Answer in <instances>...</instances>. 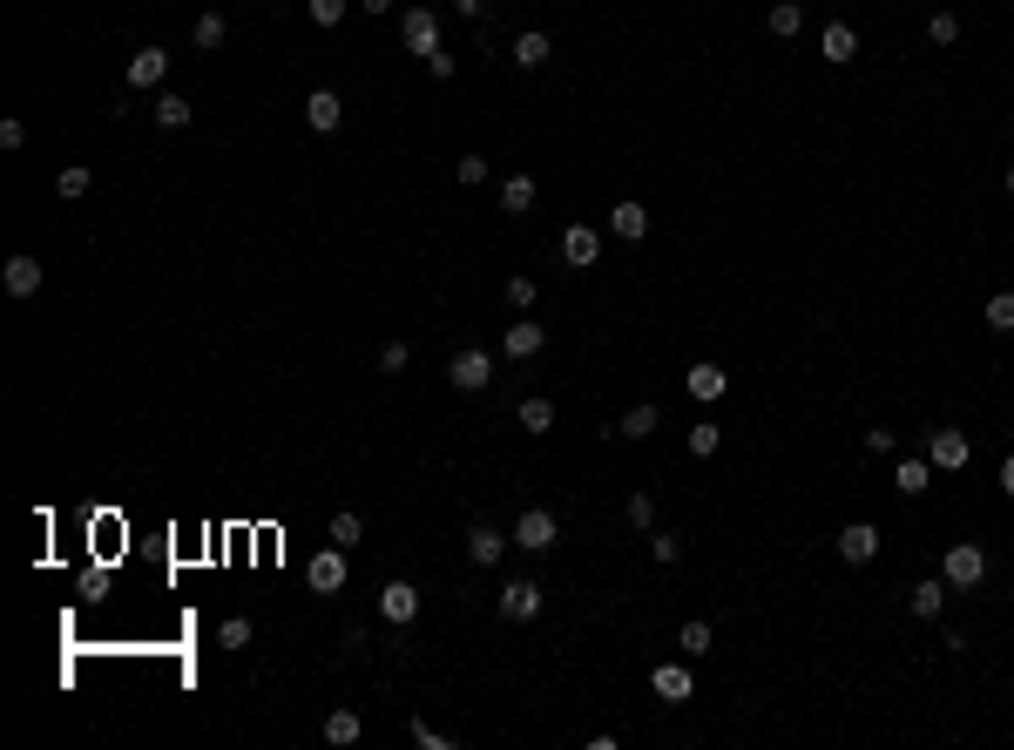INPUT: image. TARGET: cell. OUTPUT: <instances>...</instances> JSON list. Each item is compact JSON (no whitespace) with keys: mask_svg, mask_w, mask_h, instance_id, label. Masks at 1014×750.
Returning <instances> with one entry per match:
<instances>
[{"mask_svg":"<svg viewBox=\"0 0 1014 750\" xmlns=\"http://www.w3.org/2000/svg\"><path fill=\"white\" fill-rule=\"evenodd\" d=\"M1008 196H1014V163H1008Z\"/></svg>","mask_w":1014,"mask_h":750,"instance_id":"f907efd6","label":"cell"},{"mask_svg":"<svg viewBox=\"0 0 1014 750\" xmlns=\"http://www.w3.org/2000/svg\"><path fill=\"white\" fill-rule=\"evenodd\" d=\"M366 14H393V0H366Z\"/></svg>","mask_w":1014,"mask_h":750,"instance_id":"c3c4849f","label":"cell"},{"mask_svg":"<svg viewBox=\"0 0 1014 750\" xmlns=\"http://www.w3.org/2000/svg\"><path fill=\"white\" fill-rule=\"evenodd\" d=\"M163 75H169V55H163V48H136V55H129V68H122V82H129V88H156Z\"/></svg>","mask_w":1014,"mask_h":750,"instance_id":"9c48e42d","label":"cell"},{"mask_svg":"<svg viewBox=\"0 0 1014 750\" xmlns=\"http://www.w3.org/2000/svg\"><path fill=\"white\" fill-rule=\"evenodd\" d=\"M521 433H555V399H521Z\"/></svg>","mask_w":1014,"mask_h":750,"instance_id":"f1b7e54d","label":"cell"},{"mask_svg":"<svg viewBox=\"0 0 1014 750\" xmlns=\"http://www.w3.org/2000/svg\"><path fill=\"white\" fill-rule=\"evenodd\" d=\"M649 555H656V561H676V555H683V534H670V528H649Z\"/></svg>","mask_w":1014,"mask_h":750,"instance_id":"d590c367","label":"cell"},{"mask_svg":"<svg viewBox=\"0 0 1014 750\" xmlns=\"http://www.w3.org/2000/svg\"><path fill=\"white\" fill-rule=\"evenodd\" d=\"M1001 494L1014 500V453H1008V460H1001Z\"/></svg>","mask_w":1014,"mask_h":750,"instance_id":"7dc6e473","label":"cell"},{"mask_svg":"<svg viewBox=\"0 0 1014 750\" xmlns=\"http://www.w3.org/2000/svg\"><path fill=\"white\" fill-rule=\"evenodd\" d=\"M548 55H555V41H548V34H541V28H528V34H521V41H514V68H541V61H548Z\"/></svg>","mask_w":1014,"mask_h":750,"instance_id":"603a6c76","label":"cell"},{"mask_svg":"<svg viewBox=\"0 0 1014 750\" xmlns=\"http://www.w3.org/2000/svg\"><path fill=\"white\" fill-rule=\"evenodd\" d=\"M927 460H933L940 473H960L967 460H974V446L960 440V433H933V440H927Z\"/></svg>","mask_w":1014,"mask_h":750,"instance_id":"5bb4252c","label":"cell"},{"mask_svg":"<svg viewBox=\"0 0 1014 750\" xmlns=\"http://www.w3.org/2000/svg\"><path fill=\"white\" fill-rule=\"evenodd\" d=\"M940 582L947 588H981L987 582V548L981 541H954V548L940 555Z\"/></svg>","mask_w":1014,"mask_h":750,"instance_id":"6da1fadb","label":"cell"},{"mask_svg":"<svg viewBox=\"0 0 1014 750\" xmlns=\"http://www.w3.org/2000/svg\"><path fill=\"white\" fill-rule=\"evenodd\" d=\"M501 210L514 217V210H535V176H507L501 183Z\"/></svg>","mask_w":1014,"mask_h":750,"instance_id":"83f0119b","label":"cell"},{"mask_svg":"<svg viewBox=\"0 0 1014 750\" xmlns=\"http://www.w3.org/2000/svg\"><path fill=\"white\" fill-rule=\"evenodd\" d=\"M717 446H724V426H710V419H704V426H690V453H697V460H710Z\"/></svg>","mask_w":1014,"mask_h":750,"instance_id":"836d02e7","label":"cell"},{"mask_svg":"<svg viewBox=\"0 0 1014 750\" xmlns=\"http://www.w3.org/2000/svg\"><path fill=\"white\" fill-rule=\"evenodd\" d=\"M453 176H460L467 190H474V183H487V156H460V163H453Z\"/></svg>","mask_w":1014,"mask_h":750,"instance_id":"ab89813d","label":"cell"},{"mask_svg":"<svg viewBox=\"0 0 1014 750\" xmlns=\"http://www.w3.org/2000/svg\"><path fill=\"white\" fill-rule=\"evenodd\" d=\"M501 615L507 622H535L541 615V582H507L501 588Z\"/></svg>","mask_w":1014,"mask_h":750,"instance_id":"30bf717a","label":"cell"},{"mask_svg":"<svg viewBox=\"0 0 1014 750\" xmlns=\"http://www.w3.org/2000/svg\"><path fill=\"white\" fill-rule=\"evenodd\" d=\"M656 419H663V413H656V406L643 399V406H629V413H622L616 433H622V440H649V433H656Z\"/></svg>","mask_w":1014,"mask_h":750,"instance_id":"484cf974","label":"cell"},{"mask_svg":"<svg viewBox=\"0 0 1014 750\" xmlns=\"http://www.w3.org/2000/svg\"><path fill=\"white\" fill-rule=\"evenodd\" d=\"M629 528H656V500H649V494H629Z\"/></svg>","mask_w":1014,"mask_h":750,"instance_id":"74e56055","label":"cell"},{"mask_svg":"<svg viewBox=\"0 0 1014 750\" xmlns=\"http://www.w3.org/2000/svg\"><path fill=\"white\" fill-rule=\"evenodd\" d=\"M764 28L778 34V41H791V34L805 28V7H798V0H778V7H771V14H764Z\"/></svg>","mask_w":1014,"mask_h":750,"instance_id":"d4e9b609","label":"cell"},{"mask_svg":"<svg viewBox=\"0 0 1014 750\" xmlns=\"http://www.w3.org/2000/svg\"><path fill=\"white\" fill-rule=\"evenodd\" d=\"M927 480H933V460H927V453H900L893 487H900V494H927Z\"/></svg>","mask_w":1014,"mask_h":750,"instance_id":"ac0fdd59","label":"cell"},{"mask_svg":"<svg viewBox=\"0 0 1014 750\" xmlns=\"http://www.w3.org/2000/svg\"><path fill=\"white\" fill-rule=\"evenodd\" d=\"M305 122L318 129V136L345 122V102H338V88H311V95H305Z\"/></svg>","mask_w":1014,"mask_h":750,"instance_id":"8fae6325","label":"cell"},{"mask_svg":"<svg viewBox=\"0 0 1014 750\" xmlns=\"http://www.w3.org/2000/svg\"><path fill=\"white\" fill-rule=\"evenodd\" d=\"M0 278H7V291H14V298H34V291H41V264L21 250V257H7V271H0Z\"/></svg>","mask_w":1014,"mask_h":750,"instance_id":"d6986e66","label":"cell"},{"mask_svg":"<svg viewBox=\"0 0 1014 750\" xmlns=\"http://www.w3.org/2000/svg\"><path fill=\"white\" fill-rule=\"evenodd\" d=\"M352 0H311V28H338Z\"/></svg>","mask_w":1014,"mask_h":750,"instance_id":"8d00e7d4","label":"cell"},{"mask_svg":"<svg viewBox=\"0 0 1014 750\" xmlns=\"http://www.w3.org/2000/svg\"><path fill=\"white\" fill-rule=\"evenodd\" d=\"M927 34L940 41V48H954V41H960V14H933V21H927Z\"/></svg>","mask_w":1014,"mask_h":750,"instance_id":"f35d334b","label":"cell"},{"mask_svg":"<svg viewBox=\"0 0 1014 750\" xmlns=\"http://www.w3.org/2000/svg\"><path fill=\"white\" fill-rule=\"evenodd\" d=\"M426 68H433V82H453V55H447V48H433V55H426Z\"/></svg>","mask_w":1014,"mask_h":750,"instance_id":"ee69618b","label":"cell"},{"mask_svg":"<svg viewBox=\"0 0 1014 750\" xmlns=\"http://www.w3.org/2000/svg\"><path fill=\"white\" fill-rule=\"evenodd\" d=\"M447 379H453V392H487V379H494V359H487L480 345H467V352H453Z\"/></svg>","mask_w":1014,"mask_h":750,"instance_id":"3957f363","label":"cell"},{"mask_svg":"<svg viewBox=\"0 0 1014 750\" xmlns=\"http://www.w3.org/2000/svg\"><path fill=\"white\" fill-rule=\"evenodd\" d=\"M311 588H318V595H338V588H345V548H318V555H311Z\"/></svg>","mask_w":1014,"mask_h":750,"instance_id":"4fadbf2b","label":"cell"},{"mask_svg":"<svg viewBox=\"0 0 1014 750\" xmlns=\"http://www.w3.org/2000/svg\"><path fill=\"white\" fill-rule=\"evenodd\" d=\"M406 359H413V352H406V345H399V338H393V345L379 352V372H406Z\"/></svg>","mask_w":1014,"mask_h":750,"instance_id":"7bdbcfd3","label":"cell"},{"mask_svg":"<svg viewBox=\"0 0 1014 750\" xmlns=\"http://www.w3.org/2000/svg\"><path fill=\"white\" fill-rule=\"evenodd\" d=\"M562 541V521L548 514V507H521V521H514V548H528V555H548Z\"/></svg>","mask_w":1014,"mask_h":750,"instance_id":"7a4b0ae2","label":"cell"},{"mask_svg":"<svg viewBox=\"0 0 1014 750\" xmlns=\"http://www.w3.org/2000/svg\"><path fill=\"white\" fill-rule=\"evenodd\" d=\"M190 41H197L203 55H210V48H224V41H230V21H224V14H197V28H190Z\"/></svg>","mask_w":1014,"mask_h":750,"instance_id":"4316f807","label":"cell"},{"mask_svg":"<svg viewBox=\"0 0 1014 750\" xmlns=\"http://www.w3.org/2000/svg\"><path fill=\"white\" fill-rule=\"evenodd\" d=\"M453 7H460V14H474V7H480V0H453Z\"/></svg>","mask_w":1014,"mask_h":750,"instance_id":"681fc988","label":"cell"},{"mask_svg":"<svg viewBox=\"0 0 1014 750\" xmlns=\"http://www.w3.org/2000/svg\"><path fill=\"white\" fill-rule=\"evenodd\" d=\"M683 386H690V399H724V386H731V379H724V365L697 359V365H690V379H683Z\"/></svg>","mask_w":1014,"mask_h":750,"instance_id":"ffe728a7","label":"cell"},{"mask_svg":"<svg viewBox=\"0 0 1014 750\" xmlns=\"http://www.w3.org/2000/svg\"><path fill=\"white\" fill-rule=\"evenodd\" d=\"M379 615L406 629V622L420 615V588H413V582H386V588H379Z\"/></svg>","mask_w":1014,"mask_h":750,"instance_id":"8992f818","label":"cell"},{"mask_svg":"<svg viewBox=\"0 0 1014 750\" xmlns=\"http://www.w3.org/2000/svg\"><path fill=\"white\" fill-rule=\"evenodd\" d=\"M987 325H994V332H1014V291H994V298H987Z\"/></svg>","mask_w":1014,"mask_h":750,"instance_id":"d6a6232c","label":"cell"},{"mask_svg":"<svg viewBox=\"0 0 1014 750\" xmlns=\"http://www.w3.org/2000/svg\"><path fill=\"white\" fill-rule=\"evenodd\" d=\"M541 345H548V332H541L535 318H521V325H507V338H501V352H507V359H535Z\"/></svg>","mask_w":1014,"mask_h":750,"instance_id":"2e32d148","label":"cell"},{"mask_svg":"<svg viewBox=\"0 0 1014 750\" xmlns=\"http://www.w3.org/2000/svg\"><path fill=\"white\" fill-rule=\"evenodd\" d=\"M413 744H420V750H453V737H447V730H433V723H413Z\"/></svg>","mask_w":1014,"mask_h":750,"instance_id":"b9f144b4","label":"cell"},{"mask_svg":"<svg viewBox=\"0 0 1014 750\" xmlns=\"http://www.w3.org/2000/svg\"><path fill=\"white\" fill-rule=\"evenodd\" d=\"M609 230H616L622 244H643V237H649V210H643V203H616V210H609Z\"/></svg>","mask_w":1014,"mask_h":750,"instance_id":"e0dca14e","label":"cell"},{"mask_svg":"<svg viewBox=\"0 0 1014 750\" xmlns=\"http://www.w3.org/2000/svg\"><path fill=\"white\" fill-rule=\"evenodd\" d=\"M359 737H366V717L359 710H332L325 717V744H359Z\"/></svg>","mask_w":1014,"mask_h":750,"instance_id":"7402d4cb","label":"cell"},{"mask_svg":"<svg viewBox=\"0 0 1014 750\" xmlns=\"http://www.w3.org/2000/svg\"><path fill=\"white\" fill-rule=\"evenodd\" d=\"M893 446H900V433H886V426H873V433H866V453H893Z\"/></svg>","mask_w":1014,"mask_h":750,"instance_id":"f6af8a7d","label":"cell"},{"mask_svg":"<svg viewBox=\"0 0 1014 750\" xmlns=\"http://www.w3.org/2000/svg\"><path fill=\"white\" fill-rule=\"evenodd\" d=\"M562 257L575 264V271H595V257H602V230H589V223L562 230Z\"/></svg>","mask_w":1014,"mask_h":750,"instance_id":"5b68a950","label":"cell"},{"mask_svg":"<svg viewBox=\"0 0 1014 750\" xmlns=\"http://www.w3.org/2000/svg\"><path fill=\"white\" fill-rule=\"evenodd\" d=\"M21 142H28V129H21V122L7 115V122H0V149H21Z\"/></svg>","mask_w":1014,"mask_h":750,"instance_id":"bcb514c9","label":"cell"},{"mask_svg":"<svg viewBox=\"0 0 1014 750\" xmlns=\"http://www.w3.org/2000/svg\"><path fill=\"white\" fill-rule=\"evenodd\" d=\"M818 55L832 61V68H845V61L859 55V34L845 28V21H825V34H818Z\"/></svg>","mask_w":1014,"mask_h":750,"instance_id":"9a60e30c","label":"cell"},{"mask_svg":"<svg viewBox=\"0 0 1014 750\" xmlns=\"http://www.w3.org/2000/svg\"><path fill=\"white\" fill-rule=\"evenodd\" d=\"M535 298H541V291H535V278H528V271H521V278H507V305H514V311H535Z\"/></svg>","mask_w":1014,"mask_h":750,"instance_id":"e575fe53","label":"cell"},{"mask_svg":"<svg viewBox=\"0 0 1014 750\" xmlns=\"http://www.w3.org/2000/svg\"><path fill=\"white\" fill-rule=\"evenodd\" d=\"M710 642H717V629H710L704 615H690V622L676 629V649H683V656H710Z\"/></svg>","mask_w":1014,"mask_h":750,"instance_id":"44dd1931","label":"cell"},{"mask_svg":"<svg viewBox=\"0 0 1014 750\" xmlns=\"http://www.w3.org/2000/svg\"><path fill=\"white\" fill-rule=\"evenodd\" d=\"M649 690L663 696V703H690V663H656V676H649Z\"/></svg>","mask_w":1014,"mask_h":750,"instance_id":"7c38bea8","label":"cell"},{"mask_svg":"<svg viewBox=\"0 0 1014 750\" xmlns=\"http://www.w3.org/2000/svg\"><path fill=\"white\" fill-rule=\"evenodd\" d=\"M55 190L68 196V203H82V196L95 190V176H88V163H68V169H61V176H55Z\"/></svg>","mask_w":1014,"mask_h":750,"instance_id":"4dcf8cb0","label":"cell"},{"mask_svg":"<svg viewBox=\"0 0 1014 750\" xmlns=\"http://www.w3.org/2000/svg\"><path fill=\"white\" fill-rule=\"evenodd\" d=\"M507 548H514V534H501V528H487V521H474V534H467V555H474V568H494Z\"/></svg>","mask_w":1014,"mask_h":750,"instance_id":"52a82bcc","label":"cell"},{"mask_svg":"<svg viewBox=\"0 0 1014 750\" xmlns=\"http://www.w3.org/2000/svg\"><path fill=\"white\" fill-rule=\"evenodd\" d=\"M947 595H954V588L940 582V575H927V582H913V615H940V609H947Z\"/></svg>","mask_w":1014,"mask_h":750,"instance_id":"cb8c5ba5","label":"cell"},{"mask_svg":"<svg viewBox=\"0 0 1014 750\" xmlns=\"http://www.w3.org/2000/svg\"><path fill=\"white\" fill-rule=\"evenodd\" d=\"M399 41H406L413 55H433V48H440V14H433V7H406V14H399Z\"/></svg>","mask_w":1014,"mask_h":750,"instance_id":"277c9868","label":"cell"},{"mask_svg":"<svg viewBox=\"0 0 1014 750\" xmlns=\"http://www.w3.org/2000/svg\"><path fill=\"white\" fill-rule=\"evenodd\" d=\"M359 534H366L359 514H332V548H359Z\"/></svg>","mask_w":1014,"mask_h":750,"instance_id":"1f68e13d","label":"cell"},{"mask_svg":"<svg viewBox=\"0 0 1014 750\" xmlns=\"http://www.w3.org/2000/svg\"><path fill=\"white\" fill-rule=\"evenodd\" d=\"M217 642H224V649H244V642H251V622H244V615H230L224 629H217Z\"/></svg>","mask_w":1014,"mask_h":750,"instance_id":"60d3db41","label":"cell"},{"mask_svg":"<svg viewBox=\"0 0 1014 750\" xmlns=\"http://www.w3.org/2000/svg\"><path fill=\"white\" fill-rule=\"evenodd\" d=\"M873 555H879V528H873V521H852V528L839 534V561H852V568H866Z\"/></svg>","mask_w":1014,"mask_h":750,"instance_id":"ba28073f","label":"cell"},{"mask_svg":"<svg viewBox=\"0 0 1014 750\" xmlns=\"http://www.w3.org/2000/svg\"><path fill=\"white\" fill-rule=\"evenodd\" d=\"M190 115H197L190 95H156V122H163V129H190Z\"/></svg>","mask_w":1014,"mask_h":750,"instance_id":"f546056e","label":"cell"}]
</instances>
